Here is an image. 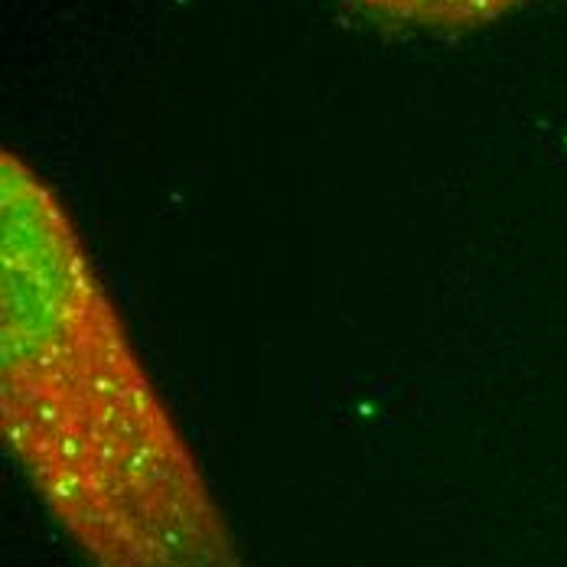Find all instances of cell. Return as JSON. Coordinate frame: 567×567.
Returning <instances> with one entry per match:
<instances>
[{"instance_id": "obj_2", "label": "cell", "mask_w": 567, "mask_h": 567, "mask_svg": "<svg viewBox=\"0 0 567 567\" xmlns=\"http://www.w3.org/2000/svg\"><path fill=\"white\" fill-rule=\"evenodd\" d=\"M355 3L395 23L470 30L506 17L512 10L525 7L528 0H355Z\"/></svg>"}, {"instance_id": "obj_1", "label": "cell", "mask_w": 567, "mask_h": 567, "mask_svg": "<svg viewBox=\"0 0 567 567\" xmlns=\"http://www.w3.org/2000/svg\"><path fill=\"white\" fill-rule=\"evenodd\" d=\"M0 424L92 567H248L59 193L0 157Z\"/></svg>"}]
</instances>
